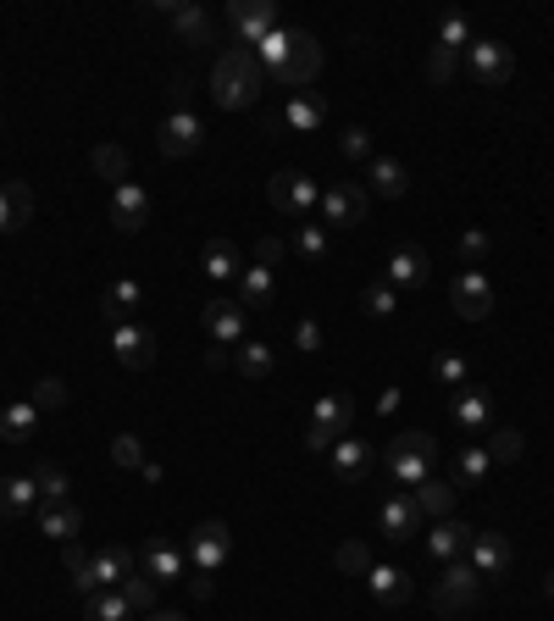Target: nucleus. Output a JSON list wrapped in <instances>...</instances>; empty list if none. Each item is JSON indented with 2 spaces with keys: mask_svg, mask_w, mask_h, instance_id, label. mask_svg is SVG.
<instances>
[{
  "mask_svg": "<svg viewBox=\"0 0 554 621\" xmlns=\"http://www.w3.org/2000/svg\"><path fill=\"white\" fill-rule=\"evenodd\" d=\"M255 62L283 84V90H311L316 73H322V45L305 34V29H272L261 45H255Z\"/></svg>",
  "mask_w": 554,
  "mask_h": 621,
  "instance_id": "obj_1",
  "label": "nucleus"
},
{
  "mask_svg": "<svg viewBox=\"0 0 554 621\" xmlns=\"http://www.w3.org/2000/svg\"><path fill=\"white\" fill-rule=\"evenodd\" d=\"M261 90H266V68L255 62V51L228 45V51L217 56V68H211V101H217L222 112H250V106L261 101Z\"/></svg>",
  "mask_w": 554,
  "mask_h": 621,
  "instance_id": "obj_2",
  "label": "nucleus"
},
{
  "mask_svg": "<svg viewBox=\"0 0 554 621\" xmlns=\"http://www.w3.org/2000/svg\"><path fill=\"white\" fill-rule=\"evenodd\" d=\"M383 466H388L394 488L416 494V488H421V483L432 477V466H438V438H432V433H399V438L388 444Z\"/></svg>",
  "mask_w": 554,
  "mask_h": 621,
  "instance_id": "obj_3",
  "label": "nucleus"
},
{
  "mask_svg": "<svg viewBox=\"0 0 554 621\" xmlns=\"http://www.w3.org/2000/svg\"><path fill=\"white\" fill-rule=\"evenodd\" d=\"M266 200L278 206V217L305 222V217L322 206V189H316V178H305V173L283 167V173H272V178H266Z\"/></svg>",
  "mask_w": 554,
  "mask_h": 621,
  "instance_id": "obj_4",
  "label": "nucleus"
},
{
  "mask_svg": "<svg viewBox=\"0 0 554 621\" xmlns=\"http://www.w3.org/2000/svg\"><path fill=\"white\" fill-rule=\"evenodd\" d=\"M477 599H482L477 566H471V560L443 566V577H438V588H432V610H438V615H466V610H477Z\"/></svg>",
  "mask_w": 554,
  "mask_h": 621,
  "instance_id": "obj_5",
  "label": "nucleus"
},
{
  "mask_svg": "<svg viewBox=\"0 0 554 621\" xmlns=\"http://www.w3.org/2000/svg\"><path fill=\"white\" fill-rule=\"evenodd\" d=\"M349 422H355V400H349V394H327V400H316L311 427H305V449H311V455L333 449V444L349 433Z\"/></svg>",
  "mask_w": 554,
  "mask_h": 621,
  "instance_id": "obj_6",
  "label": "nucleus"
},
{
  "mask_svg": "<svg viewBox=\"0 0 554 621\" xmlns=\"http://www.w3.org/2000/svg\"><path fill=\"white\" fill-rule=\"evenodd\" d=\"M466 68H471V79H477L482 90H504V84L515 79V51H510L504 40H471Z\"/></svg>",
  "mask_w": 554,
  "mask_h": 621,
  "instance_id": "obj_7",
  "label": "nucleus"
},
{
  "mask_svg": "<svg viewBox=\"0 0 554 621\" xmlns=\"http://www.w3.org/2000/svg\"><path fill=\"white\" fill-rule=\"evenodd\" d=\"M228 23H233V45L255 51L278 29V7H272V0H228Z\"/></svg>",
  "mask_w": 554,
  "mask_h": 621,
  "instance_id": "obj_8",
  "label": "nucleus"
},
{
  "mask_svg": "<svg viewBox=\"0 0 554 621\" xmlns=\"http://www.w3.org/2000/svg\"><path fill=\"white\" fill-rule=\"evenodd\" d=\"M228 555H233V527L222 521V516H211V521H200L195 532H189V560H195V571H222L228 566Z\"/></svg>",
  "mask_w": 554,
  "mask_h": 621,
  "instance_id": "obj_9",
  "label": "nucleus"
},
{
  "mask_svg": "<svg viewBox=\"0 0 554 621\" xmlns=\"http://www.w3.org/2000/svg\"><path fill=\"white\" fill-rule=\"evenodd\" d=\"M139 566V555L134 549H123V544H101L95 555H90V571L79 577V593H95V588H117L128 571Z\"/></svg>",
  "mask_w": 554,
  "mask_h": 621,
  "instance_id": "obj_10",
  "label": "nucleus"
},
{
  "mask_svg": "<svg viewBox=\"0 0 554 621\" xmlns=\"http://www.w3.org/2000/svg\"><path fill=\"white\" fill-rule=\"evenodd\" d=\"M366 206H372V195H366V184H333V189H322V222H333V228H360L366 222Z\"/></svg>",
  "mask_w": 554,
  "mask_h": 621,
  "instance_id": "obj_11",
  "label": "nucleus"
},
{
  "mask_svg": "<svg viewBox=\"0 0 554 621\" xmlns=\"http://www.w3.org/2000/svg\"><path fill=\"white\" fill-rule=\"evenodd\" d=\"M139 571H145L156 588H167V582H178V577L189 571V549L173 544V538H150V544L139 549Z\"/></svg>",
  "mask_w": 554,
  "mask_h": 621,
  "instance_id": "obj_12",
  "label": "nucleus"
},
{
  "mask_svg": "<svg viewBox=\"0 0 554 621\" xmlns=\"http://www.w3.org/2000/svg\"><path fill=\"white\" fill-rule=\"evenodd\" d=\"M156 145H161V156H167V162H184V156H195V151L206 145V123H200L195 112H173V117L161 123Z\"/></svg>",
  "mask_w": 554,
  "mask_h": 621,
  "instance_id": "obj_13",
  "label": "nucleus"
},
{
  "mask_svg": "<svg viewBox=\"0 0 554 621\" xmlns=\"http://www.w3.org/2000/svg\"><path fill=\"white\" fill-rule=\"evenodd\" d=\"M449 306H454V317H466V322H482L488 311H493V283H488V272H460L454 283H449Z\"/></svg>",
  "mask_w": 554,
  "mask_h": 621,
  "instance_id": "obj_14",
  "label": "nucleus"
},
{
  "mask_svg": "<svg viewBox=\"0 0 554 621\" xmlns=\"http://www.w3.org/2000/svg\"><path fill=\"white\" fill-rule=\"evenodd\" d=\"M322 117H327L322 90H294V95H289V106L278 112L272 134H278V128H283V134H316V128H322Z\"/></svg>",
  "mask_w": 554,
  "mask_h": 621,
  "instance_id": "obj_15",
  "label": "nucleus"
},
{
  "mask_svg": "<svg viewBox=\"0 0 554 621\" xmlns=\"http://www.w3.org/2000/svg\"><path fill=\"white\" fill-rule=\"evenodd\" d=\"M244 328H250V311L239 300H206V333H211V344L239 350L244 344Z\"/></svg>",
  "mask_w": 554,
  "mask_h": 621,
  "instance_id": "obj_16",
  "label": "nucleus"
},
{
  "mask_svg": "<svg viewBox=\"0 0 554 621\" xmlns=\"http://www.w3.org/2000/svg\"><path fill=\"white\" fill-rule=\"evenodd\" d=\"M449 416H454V427H460L466 438H482V433H488V422H493V400H488V389H477V383L454 389Z\"/></svg>",
  "mask_w": 554,
  "mask_h": 621,
  "instance_id": "obj_17",
  "label": "nucleus"
},
{
  "mask_svg": "<svg viewBox=\"0 0 554 621\" xmlns=\"http://www.w3.org/2000/svg\"><path fill=\"white\" fill-rule=\"evenodd\" d=\"M471 566H477V577L488 582V577H504L510 566H515V549H510V538L499 532V527H488V532H471Z\"/></svg>",
  "mask_w": 554,
  "mask_h": 621,
  "instance_id": "obj_18",
  "label": "nucleus"
},
{
  "mask_svg": "<svg viewBox=\"0 0 554 621\" xmlns=\"http://www.w3.org/2000/svg\"><path fill=\"white\" fill-rule=\"evenodd\" d=\"M112 355H117L128 372H145V366L156 361V333H150L145 322H123V328H112Z\"/></svg>",
  "mask_w": 554,
  "mask_h": 621,
  "instance_id": "obj_19",
  "label": "nucleus"
},
{
  "mask_svg": "<svg viewBox=\"0 0 554 621\" xmlns=\"http://www.w3.org/2000/svg\"><path fill=\"white\" fill-rule=\"evenodd\" d=\"M112 228L117 234H145V222H150V195L139 189V184H117L112 189Z\"/></svg>",
  "mask_w": 554,
  "mask_h": 621,
  "instance_id": "obj_20",
  "label": "nucleus"
},
{
  "mask_svg": "<svg viewBox=\"0 0 554 621\" xmlns=\"http://www.w3.org/2000/svg\"><path fill=\"white\" fill-rule=\"evenodd\" d=\"M421 521H427V516L416 510V499H410V494H388V499H383V510H377V532H383L388 544H405L410 532H421Z\"/></svg>",
  "mask_w": 554,
  "mask_h": 621,
  "instance_id": "obj_21",
  "label": "nucleus"
},
{
  "mask_svg": "<svg viewBox=\"0 0 554 621\" xmlns=\"http://www.w3.org/2000/svg\"><path fill=\"white\" fill-rule=\"evenodd\" d=\"M366 593L383 604V610H399V604H410V593H416V582H410V571L405 566H372L366 571Z\"/></svg>",
  "mask_w": 554,
  "mask_h": 621,
  "instance_id": "obj_22",
  "label": "nucleus"
},
{
  "mask_svg": "<svg viewBox=\"0 0 554 621\" xmlns=\"http://www.w3.org/2000/svg\"><path fill=\"white\" fill-rule=\"evenodd\" d=\"M471 532H477V527H466L460 516H443V521H432V527H427V555H432V560H443V566H454V560L471 549Z\"/></svg>",
  "mask_w": 554,
  "mask_h": 621,
  "instance_id": "obj_23",
  "label": "nucleus"
},
{
  "mask_svg": "<svg viewBox=\"0 0 554 621\" xmlns=\"http://www.w3.org/2000/svg\"><path fill=\"white\" fill-rule=\"evenodd\" d=\"M366 195H383V200L410 195V167L394 162V156H372V162H366Z\"/></svg>",
  "mask_w": 554,
  "mask_h": 621,
  "instance_id": "obj_24",
  "label": "nucleus"
},
{
  "mask_svg": "<svg viewBox=\"0 0 554 621\" xmlns=\"http://www.w3.org/2000/svg\"><path fill=\"white\" fill-rule=\"evenodd\" d=\"M134 311H145V283L117 278V283L106 289V300H101V322H106V333H112V328H123Z\"/></svg>",
  "mask_w": 554,
  "mask_h": 621,
  "instance_id": "obj_25",
  "label": "nucleus"
},
{
  "mask_svg": "<svg viewBox=\"0 0 554 621\" xmlns=\"http://www.w3.org/2000/svg\"><path fill=\"white\" fill-rule=\"evenodd\" d=\"M29 222H34V189H29L23 178L0 184V234H18V228H29Z\"/></svg>",
  "mask_w": 554,
  "mask_h": 621,
  "instance_id": "obj_26",
  "label": "nucleus"
},
{
  "mask_svg": "<svg viewBox=\"0 0 554 621\" xmlns=\"http://www.w3.org/2000/svg\"><path fill=\"white\" fill-rule=\"evenodd\" d=\"M34 505H40V483H34V472H12V477H0V516H7V521L29 516Z\"/></svg>",
  "mask_w": 554,
  "mask_h": 621,
  "instance_id": "obj_27",
  "label": "nucleus"
},
{
  "mask_svg": "<svg viewBox=\"0 0 554 621\" xmlns=\"http://www.w3.org/2000/svg\"><path fill=\"white\" fill-rule=\"evenodd\" d=\"M427 272H432V267H427V250H421V245L394 250V256H388V267H383V278H388L394 289H421V283H427Z\"/></svg>",
  "mask_w": 554,
  "mask_h": 621,
  "instance_id": "obj_28",
  "label": "nucleus"
},
{
  "mask_svg": "<svg viewBox=\"0 0 554 621\" xmlns=\"http://www.w3.org/2000/svg\"><path fill=\"white\" fill-rule=\"evenodd\" d=\"M0 438L7 444H34L40 438V405L34 400H12L0 411Z\"/></svg>",
  "mask_w": 554,
  "mask_h": 621,
  "instance_id": "obj_29",
  "label": "nucleus"
},
{
  "mask_svg": "<svg viewBox=\"0 0 554 621\" xmlns=\"http://www.w3.org/2000/svg\"><path fill=\"white\" fill-rule=\"evenodd\" d=\"M272 289H278V272H266V267H244L239 283H233V300H239L244 311H266V306H272Z\"/></svg>",
  "mask_w": 554,
  "mask_h": 621,
  "instance_id": "obj_30",
  "label": "nucleus"
},
{
  "mask_svg": "<svg viewBox=\"0 0 554 621\" xmlns=\"http://www.w3.org/2000/svg\"><path fill=\"white\" fill-rule=\"evenodd\" d=\"M327 460H333V477H338V483H360V477H366V466H372V449H366L360 438H349V433H344V438L327 449Z\"/></svg>",
  "mask_w": 554,
  "mask_h": 621,
  "instance_id": "obj_31",
  "label": "nucleus"
},
{
  "mask_svg": "<svg viewBox=\"0 0 554 621\" xmlns=\"http://www.w3.org/2000/svg\"><path fill=\"white\" fill-rule=\"evenodd\" d=\"M454 494H460L454 477H427L410 499H416V510H421L427 521H443V516H454Z\"/></svg>",
  "mask_w": 554,
  "mask_h": 621,
  "instance_id": "obj_32",
  "label": "nucleus"
},
{
  "mask_svg": "<svg viewBox=\"0 0 554 621\" xmlns=\"http://www.w3.org/2000/svg\"><path fill=\"white\" fill-rule=\"evenodd\" d=\"M40 532H45V538H56V544H73V538L84 532V510H79L73 499H56V505H45V510H40Z\"/></svg>",
  "mask_w": 554,
  "mask_h": 621,
  "instance_id": "obj_33",
  "label": "nucleus"
},
{
  "mask_svg": "<svg viewBox=\"0 0 554 621\" xmlns=\"http://www.w3.org/2000/svg\"><path fill=\"white\" fill-rule=\"evenodd\" d=\"M200 272H206L211 283H239L244 261H239V250H233L228 239H211V245L200 250Z\"/></svg>",
  "mask_w": 554,
  "mask_h": 621,
  "instance_id": "obj_34",
  "label": "nucleus"
},
{
  "mask_svg": "<svg viewBox=\"0 0 554 621\" xmlns=\"http://www.w3.org/2000/svg\"><path fill=\"white\" fill-rule=\"evenodd\" d=\"M488 466H493L488 444H460L454 449V488H477L488 477Z\"/></svg>",
  "mask_w": 554,
  "mask_h": 621,
  "instance_id": "obj_35",
  "label": "nucleus"
},
{
  "mask_svg": "<svg viewBox=\"0 0 554 621\" xmlns=\"http://www.w3.org/2000/svg\"><path fill=\"white\" fill-rule=\"evenodd\" d=\"M84 621H134V604L112 588H95V593H84Z\"/></svg>",
  "mask_w": 554,
  "mask_h": 621,
  "instance_id": "obj_36",
  "label": "nucleus"
},
{
  "mask_svg": "<svg viewBox=\"0 0 554 621\" xmlns=\"http://www.w3.org/2000/svg\"><path fill=\"white\" fill-rule=\"evenodd\" d=\"M278 366V355H272V344H261V339H244L239 350H233V372L239 377H266Z\"/></svg>",
  "mask_w": 554,
  "mask_h": 621,
  "instance_id": "obj_37",
  "label": "nucleus"
},
{
  "mask_svg": "<svg viewBox=\"0 0 554 621\" xmlns=\"http://www.w3.org/2000/svg\"><path fill=\"white\" fill-rule=\"evenodd\" d=\"M173 29L189 40V45H211V12L206 7H195V0H189V7H184V0H178V12H173Z\"/></svg>",
  "mask_w": 554,
  "mask_h": 621,
  "instance_id": "obj_38",
  "label": "nucleus"
},
{
  "mask_svg": "<svg viewBox=\"0 0 554 621\" xmlns=\"http://www.w3.org/2000/svg\"><path fill=\"white\" fill-rule=\"evenodd\" d=\"M90 167H95V178H106V184H128V151H123V145H95V151H90Z\"/></svg>",
  "mask_w": 554,
  "mask_h": 621,
  "instance_id": "obj_39",
  "label": "nucleus"
},
{
  "mask_svg": "<svg viewBox=\"0 0 554 621\" xmlns=\"http://www.w3.org/2000/svg\"><path fill=\"white\" fill-rule=\"evenodd\" d=\"M360 306H366V317H394L399 311V289L388 278H372L366 294H360Z\"/></svg>",
  "mask_w": 554,
  "mask_h": 621,
  "instance_id": "obj_40",
  "label": "nucleus"
},
{
  "mask_svg": "<svg viewBox=\"0 0 554 621\" xmlns=\"http://www.w3.org/2000/svg\"><path fill=\"white\" fill-rule=\"evenodd\" d=\"M123 599L134 604V615H150V610H156V582H150V577L134 566V571L123 577Z\"/></svg>",
  "mask_w": 554,
  "mask_h": 621,
  "instance_id": "obj_41",
  "label": "nucleus"
},
{
  "mask_svg": "<svg viewBox=\"0 0 554 621\" xmlns=\"http://www.w3.org/2000/svg\"><path fill=\"white\" fill-rule=\"evenodd\" d=\"M34 483H40V499H45V505L67 499V488H73V483H67V472H62L56 460H40V466H34Z\"/></svg>",
  "mask_w": 554,
  "mask_h": 621,
  "instance_id": "obj_42",
  "label": "nucleus"
},
{
  "mask_svg": "<svg viewBox=\"0 0 554 621\" xmlns=\"http://www.w3.org/2000/svg\"><path fill=\"white\" fill-rule=\"evenodd\" d=\"M327 228L322 222H300V234H294V250L305 256V261H327Z\"/></svg>",
  "mask_w": 554,
  "mask_h": 621,
  "instance_id": "obj_43",
  "label": "nucleus"
},
{
  "mask_svg": "<svg viewBox=\"0 0 554 621\" xmlns=\"http://www.w3.org/2000/svg\"><path fill=\"white\" fill-rule=\"evenodd\" d=\"M438 45H443V51H454V56H460V51H471V23H466L460 12H449V18L438 23Z\"/></svg>",
  "mask_w": 554,
  "mask_h": 621,
  "instance_id": "obj_44",
  "label": "nucleus"
},
{
  "mask_svg": "<svg viewBox=\"0 0 554 621\" xmlns=\"http://www.w3.org/2000/svg\"><path fill=\"white\" fill-rule=\"evenodd\" d=\"M493 256V239L482 234V228H471V234H460V261L471 267V272H482V261Z\"/></svg>",
  "mask_w": 554,
  "mask_h": 621,
  "instance_id": "obj_45",
  "label": "nucleus"
},
{
  "mask_svg": "<svg viewBox=\"0 0 554 621\" xmlns=\"http://www.w3.org/2000/svg\"><path fill=\"white\" fill-rule=\"evenodd\" d=\"M521 449H526L521 427H499V433H488V455H493V460H521Z\"/></svg>",
  "mask_w": 554,
  "mask_h": 621,
  "instance_id": "obj_46",
  "label": "nucleus"
},
{
  "mask_svg": "<svg viewBox=\"0 0 554 621\" xmlns=\"http://www.w3.org/2000/svg\"><path fill=\"white\" fill-rule=\"evenodd\" d=\"M112 460L128 466V472H139V466H145V438H139V433H117V438H112Z\"/></svg>",
  "mask_w": 554,
  "mask_h": 621,
  "instance_id": "obj_47",
  "label": "nucleus"
},
{
  "mask_svg": "<svg viewBox=\"0 0 554 621\" xmlns=\"http://www.w3.org/2000/svg\"><path fill=\"white\" fill-rule=\"evenodd\" d=\"M377 560H372V549L360 544V538H349V544H338V571H349V577H366Z\"/></svg>",
  "mask_w": 554,
  "mask_h": 621,
  "instance_id": "obj_48",
  "label": "nucleus"
},
{
  "mask_svg": "<svg viewBox=\"0 0 554 621\" xmlns=\"http://www.w3.org/2000/svg\"><path fill=\"white\" fill-rule=\"evenodd\" d=\"M432 377H438V383H449V389H466V355L443 350V355L432 361Z\"/></svg>",
  "mask_w": 554,
  "mask_h": 621,
  "instance_id": "obj_49",
  "label": "nucleus"
},
{
  "mask_svg": "<svg viewBox=\"0 0 554 621\" xmlns=\"http://www.w3.org/2000/svg\"><path fill=\"white\" fill-rule=\"evenodd\" d=\"M29 400H34L40 411H62V405H67V383H62V377H40Z\"/></svg>",
  "mask_w": 554,
  "mask_h": 621,
  "instance_id": "obj_50",
  "label": "nucleus"
},
{
  "mask_svg": "<svg viewBox=\"0 0 554 621\" xmlns=\"http://www.w3.org/2000/svg\"><path fill=\"white\" fill-rule=\"evenodd\" d=\"M454 68H460V56H454V51H443V45H432V51H427V79H432V84H449V79H454Z\"/></svg>",
  "mask_w": 554,
  "mask_h": 621,
  "instance_id": "obj_51",
  "label": "nucleus"
},
{
  "mask_svg": "<svg viewBox=\"0 0 554 621\" xmlns=\"http://www.w3.org/2000/svg\"><path fill=\"white\" fill-rule=\"evenodd\" d=\"M338 151H344L349 162H372V134H366V128H344Z\"/></svg>",
  "mask_w": 554,
  "mask_h": 621,
  "instance_id": "obj_52",
  "label": "nucleus"
},
{
  "mask_svg": "<svg viewBox=\"0 0 554 621\" xmlns=\"http://www.w3.org/2000/svg\"><path fill=\"white\" fill-rule=\"evenodd\" d=\"M90 555H95V549H84L79 538H73V544H62V566H67V577H73V588H79V577L90 571Z\"/></svg>",
  "mask_w": 554,
  "mask_h": 621,
  "instance_id": "obj_53",
  "label": "nucleus"
},
{
  "mask_svg": "<svg viewBox=\"0 0 554 621\" xmlns=\"http://www.w3.org/2000/svg\"><path fill=\"white\" fill-rule=\"evenodd\" d=\"M283 256H289V250H283V239H261V245H255V267H266V272H278V267H283Z\"/></svg>",
  "mask_w": 554,
  "mask_h": 621,
  "instance_id": "obj_54",
  "label": "nucleus"
},
{
  "mask_svg": "<svg viewBox=\"0 0 554 621\" xmlns=\"http://www.w3.org/2000/svg\"><path fill=\"white\" fill-rule=\"evenodd\" d=\"M294 344H300V350H322V328H316V322H300V328H294Z\"/></svg>",
  "mask_w": 554,
  "mask_h": 621,
  "instance_id": "obj_55",
  "label": "nucleus"
},
{
  "mask_svg": "<svg viewBox=\"0 0 554 621\" xmlns=\"http://www.w3.org/2000/svg\"><path fill=\"white\" fill-rule=\"evenodd\" d=\"M173 112H189V79H173Z\"/></svg>",
  "mask_w": 554,
  "mask_h": 621,
  "instance_id": "obj_56",
  "label": "nucleus"
},
{
  "mask_svg": "<svg viewBox=\"0 0 554 621\" xmlns=\"http://www.w3.org/2000/svg\"><path fill=\"white\" fill-rule=\"evenodd\" d=\"M228 361H233V350H222V344H211V350H206V366H211V372H222Z\"/></svg>",
  "mask_w": 554,
  "mask_h": 621,
  "instance_id": "obj_57",
  "label": "nucleus"
},
{
  "mask_svg": "<svg viewBox=\"0 0 554 621\" xmlns=\"http://www.w3.org/2000/svg\"><path fill=\"white\" fill-rule=\"evenodd\" d=\"M189 588H195V599H211V588H217V582H211V571H195V577H189Z\"/></svg>",
  "mask_w": 554,
  "mask_h": 621,
  "instance_id": "obj_58",
  "label": "nucleus"
},
{
  "mask_svg": "<svg viewBox=\"0 0 554 621\" xmlns=\"http://www.w3.org/2000/svg\"><path fill=\"white\" fill-rule=\"evenodd\" d=\"M145 621H184V615H178V610H150Z\"/></svg>",
  "mask_w": 554,
  "mask_h": 621,
  "instance_id": "obj_59",
  "label": "nucleus"
},
{
  "mask_svg": "<svg viewBox=\"0 0 554 621\" xmlns=\"http://www.w3.org/2000/svg\"><path fill=\"white\" fill-rule=\"evenodd\" d=\"M543 593H548V599H554V571H548V577H543Z\"/></svg>",
  "mask_w": 554,
  "mask_h": 621,
  "instance_id": "obj_60",
  "label": "nucleus"
}]
</instances>
